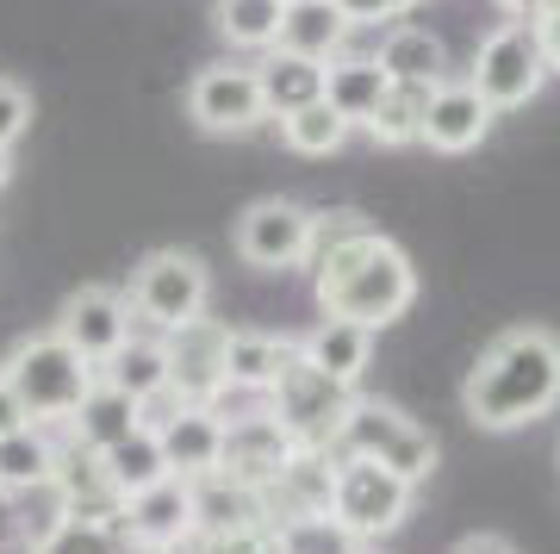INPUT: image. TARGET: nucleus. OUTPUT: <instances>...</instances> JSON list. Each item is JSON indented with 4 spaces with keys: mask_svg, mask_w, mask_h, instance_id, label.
<instances>
[{
    "mask_svg": "<svg viewBox=\"0 0 560 554\" xmlns=\"http://www.w3.org/2000/svg\"><path fill=\"white\" fill-rule=\"evenodd\" d=\"M560 405V337L541 324H517L486 343L467 380H460V412L474 430H523Z\"/></svg>",
    "mask_w": 560,
    "mask_h": 554,
    "instance_id": "1",
    "label": "nucleus"
},
{
    "mask_svg": "<svg viewBox=\"0 0 560 554\" xmlns=\"http://www.w3.org/2000/svg\"><path fill=\"white\" fill-rule=\"evenodd\" d=\"M312 299L324 318H349L361 331H386L411 312L418 299V268L399 243L361 224L355 238L330 243L324 256H312Z\"/></svg>",
    "mask_w": 560,
    "mask_h": 554,
    "instance_id": "2",
    "label": "nucleus"
},
{
    "mask_svg": "<svg viewBox=\"0 0 560 554\" xmlns=\"http://www.w3.org/2000/svg\"><path fill=\"white\" fill-rule=\"evenodd\" d=\"M0 380L20 393V405L32 412V424L50 430V424H69V417H75V405L94 393L101 368H94V361H81L75 349L50 331V337L20 343L13 356L0 361Z\"/></svg>",
    "mask_w": 560,
    "mask_h": 554,
    "instance_id": "3",
    "label": "nucleus"
},
{
    "mask_svg": "<svg viewBox=\"0 0 560 554\" xmlns=\"http://www.w3.org/2000/svg\"><path fill=\"white\" fill-rule=\"evenodd\" d=\"M337 455L381 461V468H393L399 480L423 486V480L436 474V436L423 430L418 417H405L399 405L355 393V405H349V424H342V436H337Z\"/></svg>",
    "mask_w": 560,
    "mask_h": 554,
    "instance_id": "4",
    "label": "nucleus"
},
{
    "mask_svg": "<svg viewBox=\"0 0 560 554\" xmlns=\"http://www.w3.org/2000/svg\"><path fill=\"white\" fill-rule=\"evenodd\" d=\"M261 405H268V417L280 430L293 436V449H337L342 424H349V405H355V386H342L324 368H312L305 356H293Z\"/></svg>",
    "mask_w": 560,
    "mask_h": 554,
    "instance_id": "5",
    "label": "nucleus"
},
{
    "mask_svg": "<svg viewBox=\"0 0 560 554\" xmlns=\"http://www.w3.org/2000/svg\"><path fill=\"white\" fill-rule=\"evenodd\" d=\"M548 50H541V32L523 20H504L492 25L480 38V50H474V69H467V81L480 88V100L492 106V113H517V106H529V100L548 88Z\"/></svg>",
    "mask_w": 560,
    "mask_h": 554,
    "instance_id": "6",
    "label": "nucleus"
},
{
    "mask_svg": "<svg viewBox=\"0 0 560 554\" xmlns=\"http://www.w3.org/2000/svg\"><path fill=\"white\" fill-rule=\"evenodd\" d=\"M131 312L156 331H180L206 318L212 305V268H206L194 250H150V256L131 268Z\"/></svg>",
    "mask_w": 560,
    "mask_h": 554,
    "instance_id": "7",
    "label": "nucleus"
},
{
    "mask_svg": "<svg viewBox=\"0 0 560 554\" xmlns=\"http://www.w3.org/2000/svg\"><path fill=\"white\" fill-rule=\"evenodd\" d=\"M411 498H418V486L399 480L393 468L361 461V455H337V505H330V517L355 535L361 549H381V535H393L411 517Z\"/></svg>",
    "mask_w": 560,
    "mask_h": 554,
    "instance_id": "8",
    "label": "nucleus"
},
{
    "mask_svg": "<svg viewBox=\"0 0 560 554\" xmlns=\"http://www.w3.org/2000/svg\"><path fill=\"white\" fill-rule=\"evenodd\" d=\"M312 224H318V212L300 206V199H256L237 218L231 243L261 275H293V268H312Z\"/></svg>",
    "mask_w": 560,
    "mask_h": 554,
    "instance_id": "9",
    "label": "nucleus"
},
{
    "mask_svg": "<svg viewBox=\"0 0 560 554\" xmlns=\"http://www.w3.org/2000/svg\"><path fill=\"white\" fill-rule=\"evenodd\" d=\"M162 349H168V386L187 405H224V393H231V324L194 318L180 331H162Z\"/></svg>",
    "mask_w": 560,
    "mask_h": 554,
    "instance_id": "10",
    "label": "nucleus"
},
{
    "mask_svg": "<svg viewBox=\"0 0 560 554\" xmlns=\"http://www.w3.org/2000/svg\"><path fill=\"white\" fill-rule=\"evenodd\" d=\"M187 119L200 125L206 138H243L268 119L261 106V81L256 62H212L187 81Z\"/></svg>",
    "mask_w": 560,
    "mask_h": 554,
    "instance_id": "11",
    "label": "nucleus"
},
{
    "mask_svg": "<svg viewBox=\"0 0 560 554\" xmlns=\"http://www.w3.org/2000/svg\"><path fill=\"white\" fill-rule=\"evenodd\" d=\"M131 318H138V312H131V299H125L119 287H81V293L62 299L57 337L69 343L81 361L106 368V361L131 343Z\"/></svg>",
    "mask_w": 560,
    "mask_h": 554,
    "instance_id": "12",
    "label": "nucleus"
},
{
    "mask_svg": "<svg viewBox=\"0 0 560 554\" xmlns=\"http://www.w3.org/2000/svg\"><path fill=\"white\" fill-rule=\"evenodd\" d=\"M50 505H57L62 523H81V530H119L125 517V498L113 486L101 455L88 449H57V474H50Z\"/></svg>",
    "mask_w": 560,
    "mask_h": 554,
    "instance_id": "13",
    "label": "nucleus"
},
{
    "mask_svg": "<svg viewBox=\"0 0 560 554\" xmlns=\"http://www.w3.org/2000/svg\"><path fill=\"white\" fill-rule=\"evenodd\" d=\"M261 505H268L275 530L330 517V505H337V449H293V461L261 486Z\"/></svg>",
    "mask_w": 560,
    "mask_h": 554,
    "instance_id": "14",
    "label": "nucleus"
},
{
    "mask_svg": "<svg viewBox=\"0 0 560 554\" xmlns=\"http://www.w3.org/2000/svg\"><path fill=\"white\" fill-rule=\"evenodd\" d=\"M293 461V436L280 430L275 417H268V405H249V412L224 417V480H237V486H249V493H261L268 480L280 474Z\"/></svg>",
    "mask_w": 560,
    "mask_h": 554,
    "instance_id": "15",
    "label": "nucleus"
},
{
    "mask_svg": "<svg viewBox=\"0 0 560 554\" xmlns=\"http://www.w3.org/2000/svg\"><path fill=\"white\" fill-rule=\"evenodd\" d=\"M492 106L480 100V88L467 76H448L430 94V119H423V143L436 150V157H467V150H480L486 131H492Z\"/></svg>",
    "mask_w": 560,
    "mask_h": 554,
    "instance_id": "16",
    "label": "nucleus"
},
{
    "mask_svg": "<svg viewBox=\"0 0 560 554\" xmlns=\"http://www.w3.org/2000/svg\"><path fill=\"white\" fill-rule=\"evenodd\" d=\"M119 535L138 554H156L168 542H180V535H194V480H162L150 493L125 498Z\"/></svg>",
    "mask_w": 560,
    "mask_h": 554,
    "instance_id": "17",
    "label": "nucleus"
},
{
    "mask_svg": "<svg viewBox=\"0 0 560 554\" xmlns=\"http://www.w3.org/2000/svg\"><path fill=\"white\" fill-rule=\"evenodd\" d=\"M156 436H162V455H168V474L175 480H206L224 468V412L219 405H187Z\"/></svg>",
    "mask_w": 560,
    "mask_h": 554,
    "instance_id": "18",
    "label": "nucleus"
},
{
    "mask_svg": "<svg viewBox=\"0 0 560 554\" xmlns=\"http://www.w3.org/2000/svg\"><path fill=\"white\" fill-rule=\"evenodd\" d=\"M62 430H69V442H75V449L106 455V449H119L131 430H143V412H138V399H131V393H119V386L94 380V393L81 399L75 417H69Z\"/></svg>",
    "mask_w": 560,
    "mask_h": 554,
    "instance_id": "19",
    "label": "nucleus"
},
{
    "mask_svg": "<svg viewBox=\"0 0 560 554\" xmlns=\"http://www.w3.org/2000/svg\"><path fill=\"white\" fill-rule=\"evenodd\" d=\"M324 76H330V62L293 57V50H268V57H256V81H261V106H268V119H293V113H305V106H318Z\"/></svg>",
    "mask_w": 560,
    "mask_h": 554,
    "instance_id": "20",
    "label": "nucleus"
},
{
    "mask_svg": "<svg viewBox=\"0 0 560 554\" xmlns=\"http://www.w3.org/2000/svg\"><path fill=\"white\" fill-rule=\"evenodd\" d=\"M374 62H381L393 81H411V88H442V81H448V44H442L430 25H411V20L386 25Z\"/></svg>",
    "mask_w": 560,
    "mask_h": 554,
    "instance_id": "21",
    "label": "nucleus"
},
{
    "mask_svg": "<svg viewBox=\"0 0 560 554\" xmlns=\"http://www.w3.org/2000/svg\"><path fill=\"white\" fill-rule=\"evenodd\" d=\"M293 356H300V337H275V331H231V393L268 399ZM231 393H224V399H231Z\"/></svg>",
    "mask_w": 560,
    "mask_h": 554,
    "instance_id": "22",
    "label": "nucleus"
},
{
    "mask_svg": "<svg viewBox=\"0 0 560 554\" xmlns=\"http://www.w3.org/2000/svg\"><path fill=\"white\" fill-rule=\"evenodd\" d=\"M300 356L312 361V368H324L330 380L355 386L361 368H368V356H374V331H361V324H349V318H318V324L300 337Z\"/></svg>",
    "mask_w": 560,
    "mask_h": 554,
    "instance_id": "23",
    "label": "nucleus"
},
{
    "mask_svg": "<svg viewBox=\"0 0 560 554\" xmlns=\"http://www.w3.org/2000/svg\"><path fill=\"white\" fill-rule=\"evenodd\" d=\"M349 32H355V25L342 20L330 0H300V7H287V20H280L275 50H293V57H312V62H337Z\"/></svg>",
    "mask_w": 560,
    "mask_h": 554,
    "instance_id": "24",
    "label": "nucleus"
},
{
    "mask_svg": "<svg viewBox=\"0 0 560 554\" xmlns=\"http://www.w3.org/2000/svg\"><path fill=\"white\" fill-rule=\"evenodd\" d=\"M249 523H268L261 493H249V486H237L224 474L194 480V530L200 535H231V530H249Z\"/></svg>",
    "mask_w": 560,
    "mask_h": 554,
    "instance_id": "25",
    "label": "nucleus"
},
{
    "mask_svg": "<svg viewBox=\"0 0 560 554\" xmlns=\"http://www.w3.org/2000/svg\"><path fill=\"white\" fill-rule=\"evenodd\" d=\"M386 88H393V76H386L374 57H349L342 50L337 62H330V76H324V100H330V113L349 125H368L374 119V106L386 100Z\"/></svg>",
    "mask_w": 560,
    "mask_h": 554,
    "instance_id": "26",
    "label": "nucleus"
},
{
    "mask_svg": "<svg viewBox=\"0 0 560 554\" xmlns=\"http://www.w3.org/2000/svg\"><path fill=\"white\" fill-rule=\"evenodd\" d=\"M50 474H57V442L44 424L20 436H0V493H50Z\"/></svg>",
    "mask_w": 560,
    "mask_h": 554,
    "instance_id": "27",
    "label": "nucleus"
},
{
    "mask_svg": "<svg viewBox=\"0 0 560 554\" xmlns=\"http://www.w3.org/2000/svg\"><path fill=\"white\" fill-rule=\"evenodd\" d=\"M430 94L436 88H411V81H393L386 88V100L374 106V119L361 125L374 143H386V150H405V143H423V119H430Z\"/></svg>",
    "mask_w": 560,
    "mask_h": 554,
    "instance_id": "28",
    "label": "nucleus"
},
{
    "mask_svg": "<svg viewBox=\"0 0 560 554\" xmlns=\"http://www.w3.org/2000/svg\"><path fill=\"white\" fill-rule=\"evenodd\" d=\"M219 38L231 50H256L268 57L280 44V20H287V0H219Z\"/></svg>",
    "mask_w": 560,
    "mask_h": 554,
    "instance_id": "29",
    "label": "nucleus"
},
{
    "mask_svg": "<svg viewBox=\"0 0 560 554\" xmlns=\"http://www.w3.org/2000/svg\"><path fill=\"white\" fill-rule=\"evenodd\" d=\"M101 461H106V474H113V486H119V498H138V493H150V486H162V480H175L156 430H131L119 449H106Z\"/></svg>",
    "mask_w": 560,
    "mask_h": 554,
    "instance_id": "30",
    "label": "nucleus"
},
{
    "mask_svg": "<svg viewBox=\"0 0 560 554\" xmlns=\"http://www.w3.org/2000/svg\"><path fill=\"white\" fill-rule=\"evenodd\" d=\"M106 386H119V393H131L143 405V399H156L162 386H168V349H162V337H131L119 349V356L101 368Z\"/></svg>",
    "mask_w": 560,
    "mask_h": 554,
    "instance_id": "31",
    "label": "nucleus"
},
{
    "mask_svg": "<svg viewBox=\"0 0 560 554\" xmlns=\"http://www.w3.org/2000/svg\"><path fill=\"white\" fill-rule=\"evenodd\" d=\"M349 131H355V125L337 119L330 100L305 106V113H293V119H280V143H287L293 157H337L342 143H349Z\"/></svg>",
    "mask_w": 560,
    "mask_h": 554,
    "instance_id": "32",
    "label": "nucleus"
},
{
    "mask_svg": "<svg viewBox=\"0 0 560 554\" xmlns=\"http://www.w3.org/2000/svg\"><path fill=\"white\" fill-rule=\"evenodd\" d=\"M280 554H361V542L337 517H312V523H280Z\"/></svg>",
    "mask_w": 560,
    "mask_h": 554,
    "instance_id": "33",
    "label": "nucleus"
},
{
    "mask_svg": "<svg viewBox=\"0 0 560 554\" xmlns=\"http://www.w3.org/2000/svg\"><path fill=\"white\" fill-rule=\"evenodd\" d=\"M25 131H32V94H25L20 81L0 76V150H13Z\"/></svg>",
    "mask_w": 560,
    "mask_h": 554,
    "instance_id": "34",
    "label": "nucleus"
},
{
    "mask_svg": "<svg viewBox=\"0 0 560 554\" xmlns=\"http://www.w3.org/2000/svg\"><path fill=\"white\" fill-rule=\"evenodd\" d=\"M206 554H280V530L275 523H249L231 535H206Z\"/></svg>",
    "mask_w": 560,
    "mask_h": 554,
    "instance_id": "35",
    "label": "nucleus"
},
{
    "mask_svg": "<svg viewBox=\"0 0 560 554\" xmlns=\"http://www.w3.org/2000/svg\"><path fill=\"white\" fill-rule=\"evenodd\" d=\"M349 25H399L418 0H330Z\"/></svg>",
    "mask_w": 560,
    "mask_h": 554,
    "instance_id": "36",
    "label": "nucleus"
},
{
    "mask_svg": "<svg viewBox=\"0 0 560 554\" xmlns=\"http://www.w3.org/2000/svg\"><path fill=\"white\" fill-rule=\"evenodd\" d=\"M448 554H517V542H511V535H499V530H474V535H460Z\"/></svg>",
    "mask_w": 560,
    "mask_h": 554,
    "instance_id": "37",
    "label": "nucleus"
},
{
    "mask_svg": "<svg viewBox=\"0 0 560 554\" xmlns=\"http://www.w3.org/2000/svg\"><path fill=\"white\" fill-rule=\"evenodd\" d=\"M20 430H32V412H25L20 393L0 380V436H20Z\"/></svg>",
    "mask_w": 560,
    "mask_h": 554,
    "instance_id": "38",
    "label": "nucleus"
},
{
    "mask_svg": "<svg viewBox=\"0 0 560 554\" xmlns=\"http://www.w3.org/2000/svg\"><path fill=\"white\" fill-rule=\"evenodd\" d=\"M536 32H541V50H548V69L560 76V0H548V7H541Z\"/></svg>",
    "mask_w": 560,
    "mask_h": 554,
    "instance_id": "39",
    "label": "nucleus"
},
{
    "mask_svg": "<svg viewBox=\"0 0 560 554\" xmlns=\"http://www.w3.org/2000/svg\"><path fill=\"white\" fill-rule=\"evenodd\" d=\"M7 542H25V517L13 511V493H0V549Z\"/></svg>",
    "mask_w": 560,
    "mask_h": 554,
    "instance_id": "40",
    "label": "nucleus"
},
{
    "mask_svg": "<svg viewBox=\"0 0 560 554\" xmlns=\"http://www.w3.org/2000/svg\"><path fill=\"white\" fill-rule=\"evenodd\" d=\"M541 7H548V0H499L504 20H523V25H536V20H541Z\"/></svg>",
    "mask_w": 560,
    "mask_h": 554,
    "instance_id": "41",
    "label": "nucleus"
},
{
    "mask_svg": "<svg viewBox=\"0 0 560 554\" xmlns=\"http://www.w3.org/2000/svg\"><path fill=\"white\" fill-rule=\"evenodd\" d=\"M13 181V150H0V187Z\"/></svg>",
    "mask_w": 560,
    "mask_h": 554,
    "instance_id": "42",
    "label": "nucleus"
},
{
    "mask_svg": "<svg viewBox=\"0 0 560 554\" xmlns=\"http://www.w3.org/2000/svg\"><path fill=\"white\" fill-rule=\"evenodd\" d=\"M361 554H386V549H361Z\"/></svg>",
    "mask_w": 560,
    "mask_h": 554,
    "instance_id": "43",
    "label": "nucleus"
},
{
    "mask_svg": "<svg viewBox=\"0 0 560 554\" xmlns=\"http://www.w3.org/2000/svg\"><path fill=\"white\" fill-rule=\"evenodd\" d=\"M287 7H300V0H287Z\"/></svg>",
    "mask_w": 560,
    "mask_h": 554,
    "instance_id": "44",
    "label": "nucleus"
}]
</instances>
